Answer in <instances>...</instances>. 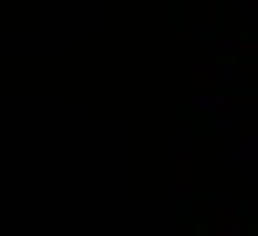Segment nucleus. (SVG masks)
I'll return each mask as SVG.
<instances>
[]
</instances>
